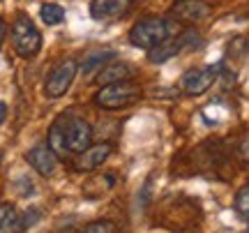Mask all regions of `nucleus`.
Instances as JSON below:
<instances>
[{
    "label": "nucleus",
    "mask_w": 249,
    "mask_h": 233,
    "mask_svg": "<svg viewBox=\"0 0 249 233\" xmlns=\"http://www.w3.org/2000/svg\"><path fill=\"white\" fill-rule=\"evenodd\" d=\"M213 14V7L205 0H176L171 7V17L182 23H198Z\"/></svg>",
    "instance_id": "0eeeda50"
},
{
    "label": "nucleus",
    "mask_w": 249,
    "mask_h": 233,
    "mask_svg": "<svg viewBox=\"0 0 249 233\" xmlns=\"http://www.w3.org/2000/svg\"><path fill=\"white\" fill-rule=\"evenodd\" d=\"M5 118H7V104L0 102V127H2V123H5Z\"/></svg>",
    "instance_id": "aec40b11"
},
{
    "label": "nucleus",
    "mask_w": 249,
    "mask_h": 233,
    "mask_svg": "<svg viewBox=\"0 0 249 233\" xmlns=\"http://www.w3.org/2000/svg\"><path fill=\"white\" fill-rule=\"evenodd\" d=\"M62 127H65V141H67V148L70 153H83L86 148H90V141H92V127L88 125V120L83 118H67L62 116Z\"/></svg>",
    "instance_id": "39448f33"
},
{
    "label": "nucleus",
    "mask_w": 249,
    "mask_h": 233,
    "mask_svg": "<svg viewBox=\"0 0 249 233\" xmlns=\"http://www.w3.org/2000/svg\"><path fill=\"white\" fill-rule=\"evenodd\" d=\"M49 148L51 153L58 157V160H67L70 155V148H67V141H65V127H62V116L55 120L53 125L49 127Z\"/></svg>",
    "instance_id": "f8f14e48"
},
{
    "label": "nucleus",
    "mask_w": 249,
    "mask_h": 233,
    "mask_svg": "<svg viewBox=\"0 0 249 233\" xmlns=\"http://www.w3.org/2000/svg\"><path fill=\"white\" fill-rule=\"evenodd\" d=\"M12 46L21 58H35L42 49V33L28 14H18L12 26Z\"/></svg>",
    "instance_id": "7ed1b4c3"
},
{
    "label": "nucleus",
    "mask_w": 249,
    "mask_h": 233,
    "mask_svg": "<svg viewBox=\"0 0 249 233\" xmlns=\"http://www.w3.org/2000/svg\"><path fill=\"white\" fill-rule=\"evenodd\" d=\"M39 17H42V21L46 26H58V23L65 21V9L60 5H55V2H46L39 9Z\"/></svg>",
    "instance_id": "2eb2a0df"
},
{
    "label": "nucleus",
    "mask_w": 249,
    "mask_h": 233,
    "mask_svg": "<svg viewBox=\"0 0 249 233\" xmlns=\"http://www.w3.org/2000/svg\"><path fill=\"white\" fill-rule=\"evenodd\" d=\"M235 153H238V160L245 161V164H249V132H245V134L240 136Z\"/></svg>",
    "instance_id": "a211bd4d"
},
{
    "label": "nucleus",
    "mask_w": 249,
    "mask_h": 233,
    "mask_svg": "<svg viewBox=\"0 0 249 233\" xmlns=\"http://www.w3.org/2000/svg\"><path fill=\"white\" fill-rule=\"evenodd\" d=\"M23 217L12 203H0V233H21Z\"/></svg>",
    "instance_id": "ddd939ff"
},
{
    "label": "nucleus",
    "mask_w": 249,
    "mask_h": 233,
    "mask_svg": "<svg viewBox=\"0 0 249 233\" xmlns=\"http://www.w3.org/2000/svg\"><path fill=\"white\" fill-rule=\"evenodd\" d=\"M134 0H92L90 2V17L97 21H118L129 14Z\"/></svg>",
    "instance_id": "6e6552de"
},
{
    "label": "nucleus",
    "mask_w": 249,
    "mask_h": 233,
    "mask_svg": "<svg viewBox=\"0 0 249 233\" xmlns=\"http://www.w3.org/2000/svg\"><path fill=\"white\" fill-rule=\"evenodd\" d=\"M134 74V67L127 63H107L97 74V83L108 86V83H118V81H129Z\"/></svg>",
    "instance_id": "9b49d317"
},
{
    "label": "nucleus",
    "mask_w": 249,
    "mask_h": 233,
    "mask_svg": "<svg viewBox=\"0 0 249 233\" xmlns=\"http://www.w3.org/2000/svg\"><path fill=\"white\" fill-rule=\"evenodd\" d=\"M171 37V23L161 17H145L141 18L129 33V42L139 49H155L157 44L166 42Z\"/></svg>",
    "instance_id": "f03ea898"
},
{
    "label": "nucleus",
    "mask_w": 249,
    "mask_h": 233,
    "mask_svg": "<svg viewBox=\"0 0 249 233\" xmlns=\"http://www.w3.org/2000/svg\"><path fill=\"white\" fill-rule=\"evenodd\" d=\"M217 65H210V67H196V70H189V72L182 76V90L189 97H198L203 95L205 90L210 88L217 79Z\"/></svg>",
    "instance_id": "423d86ee"
},
{
    "label": "nucleus",
    "mask_w": 249,
    "mask_h": 233,
    "mask_svg": "<svg viewBox=\"0 0 249 233\" xmlns=\"http://www.w3.org/2000/svg\"><path fill=\"white\" fill-rule=\"evenodd\" d=\"M26 160H28V164H30L39 176H44V178H51L55 173V160H58V157L51 153V148L46 143H39V145H35L33 150H28Z\"/></svg>",
    "instance_id": "1a4fd4ad"
},
{
    "label": "nucleus",
    "mask_w": 249,
    "mask_h": 233,
    "mask_svg": "<svg viewBox=\"0 0 249 233\" xmlns=\"http://www.w3.org/2000/svg\"><path fill=\"white\" fill-rule=\"evenodd\" d=\"M76 72H79V63H76V60H62V63L55 65L53 70H51V74L46 76L44 92L51 99L62 97V95L70 90L71 83H74Z\"/></svg>",
    "instance_id": "20e7f679"
},
{
    "label": "nucleus",
    "mask_w": 249,
    "mask_h": 233,
    "mask_svg": "<svg viewBox=\"0 0 249 233\" xmlns=\"http://www.w3.org/2000/svg\"><path fill=\"white\" fill-rule=\"evenodd\" d=\"M143 90L139 83L134 81H118V83H108L95 92V104L99 108H107V111H118V108L132 107L141 99Z\"/></svg>",
    "instance_id": "f257e3e1"
},
{
    "label": "nucleus",
    "mask_w": 249,
    "mask_h": 233,
    "mask_svg": "<svg viewBox=\"0 0 249 233\" xmlns=\"http://www.w3.org/2000/svg\"><path fill=\"white\" fill-rule=\"evenodd\" d=\"M113 55V51H107V49H99V51H90L86 55V63H83V74H92L97 67H104L107 60Z\"/></svg>",
    "instance_id": "4468645a"
},
{
    "label": "nucleus",
    "mask_w": 249,
    "mask_h": 233,
    "mask_svg": "<svg viewBox=\"0 0 249 233\" xmlns=\"http://www.w3.org/2000/svg\"><path fill=\"white\" fill-rule=\"evenodd\" d=\"M5 35H7V23L0 18V46H2V42H5Z\"/></svg>",
    "instance_id": "6ab92c4d"
},
{
    "label": "nucleus",
    "mask_w": 249,
    "mask_h": 233,
    "mask_svg": "<svg viewBox=\"0 0 249 233\" xmlns=\"http://www.w3.org/2000/svg\"><path fill=\"white\" fill-rule=\"evenodd\" d=\"M235 210H238V215L242 219L249 222V182L245 187H240V192L235 194Z\"/></svg>",
    "instance_id": "dca6fc26"
},
{
    "label": "nucleus",
    "mask_w": 249,
    "mask_h": 233,
    "mask_svg": "<svg viewBox=\"0 0 249 233\" xmlns=\"http://www.w3.org/2000/svg\"><path fill=\"white\" fill-rule=\"evenodd\" d=\"M111 153H113L111 143L90 145V148H86L83 153H79V160H76V169H79V171H92V169H97L99 164H104V161L111 157Z\"/></svg>",
    "instance_id": "9d476101"
},
{
    "label": "nucleus",
    "mask_w": 249,
    "mask_h": 233,
    "mask_svg": "<svg viewBox=\"0 0 249 233\" xmlns=\"http://www.w3.org/2000/svg\"><path fill=\"white\" fill-rule=\"evenodd\" d=\"M81 233H120V231H118V226L113 224V222H108V219H99V222L88 224Z\"/></svg>",
    "instance_id": "f3484780"
}]
</instances>
